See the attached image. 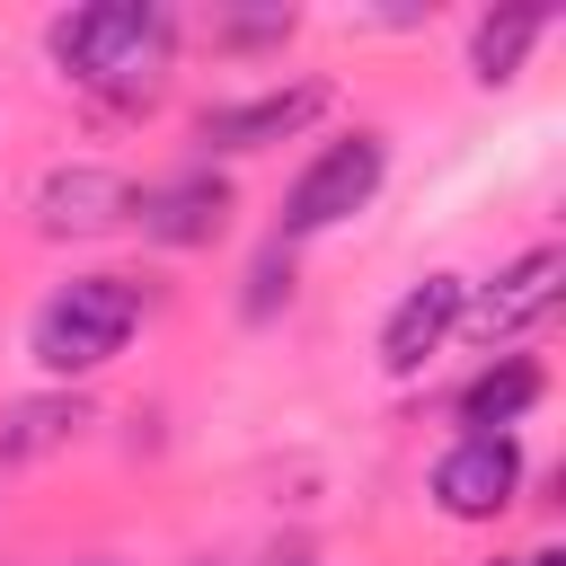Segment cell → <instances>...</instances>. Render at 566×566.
<instances>
[{
	"label": "cell",
	"mask_w": 566,
	"mask_h": 566,
	"mask_svg": "<svg viewBox=\"0 0 566 566\" xmlns=\"http://www.w3.org/2000/svg\"><path fill=\"white\" fill-rule=\"evenodd\" d=\"M44 53L71 88L106 97V106H150L168 62H177V9L159 0H88V9H62L44 27Z\"/></svg>",
	"instance_id": "cell-1"
},
{
	"label": "cell",
	"mask_w": 566,
	"mask_h": 566,
	"mask_svg": "<svg viewBox=\"0 0 566 566\" xmlns=\"http://www.w3.org/2000/svg\"><path fill=\"white\" fill-rule=\"evenodd\" d=\"M142 318H150L142 274H71L27 310V363L44 380H88L133 345Z\"/></svg>",
	"instance_id": "cell-2"
},
{
	"label": "cell",
	"mask_w": 566,
	"mask_h": 566,
	"mask_svg": "<svg viewBox=\"0 0 566 566\" xmlns=\"http://www.w3.org/2000/svg\"><path fill=\"white\" fill-rule=\"evenodd\" d=\"M380 177H389V133L380 124H354V133H336V142H318L310 150V168L283 186V248L292 239H318V230H345L371 195H380Z\"/></svg>",
	"instance_id": "cell-3"
},
{
	"label": "cell",
	"mask_w": 566,
	"mask_h": 566,
	"mask_svg": "<svg viewBox=\"0 0 566 566\" xmlns=\"http://www.w3.org/2000/svg\"><path fill=\"white\" fill-rule=\"evenodd\" d=\"M557 292H566V248H522L513 265H495L486 283H469L460 327H469L478 354H513L522 336H539L557 318Z\"/></svg>",
	"instance_id": "cell-4"
},
{
	"label": "cell",
	"mask_w": 566,
	"mask_h": 566,
	"mask_svg": "<svg viewBox=\"0 0 566 566\" xmlns=\"http://www.w3.org/2000/svg\"><path fill=\"white\" fill-rule=\"evenodd\" d=\"M327 106H336V88H327V80H274V88H256V97L203 106V115H195V150H203V168H212V159H248V150L301 142Z\"/></svg>",
	"instance_id": "cell-5"
},
{
	"label": "cell",
	"mask_w": 566,
	"mask_h": 566,
	"mask_svg": "<svg viewBox=\"0 0 566 566\" xmlns=\"http://www.w3.org/2000/svg\"><path fill=\"white\" fill-rule=\"evenodd\" d=\"M522 478H531V460H522L513 433H460V442L433 460L424 486H433V504H442L451 522H495V513H513Z\"/></svg>",
	"instance_id": "cell-6"
},
{
	"label": "cell",
	"mask_w": 566,
	"mask_h": 566,
	"mask_svg": "<svg viewBox=\"0 0 566 566\" xmlns=\"http://www.w3.org/2000/svg\"><path fill=\"white\" fill-rule=\"evenodd\" d=\"M230 212H239V195H230V177L221 168H177V177H159V186H133V230L150 239V248H212L221 230H230Z\"/></svg>",
	"instance_id": "cell-7"
},
{
	"label": "cell",
	"mask_w": 566,
	"mask_h": 566,
	"mask_svg": "<svg viewBox=\"0 0 566 566\" xmlns=\"http://www.w3.org/2000/svg\"><path fill=\"white\" fill-rule=\"evenodd\" d=\"M133 221V177L124 168H97V159H71L35 186V230L44 239H106Z\"/></svg>",
	"instance_id": "cell-8"
},
{
	"label": "cell",
	"mask_w": 566,
	"mask_h": 566,
	"mask_svg": "<svg viewBox=\"0 0 566 566\" xmlns=\"http://www.w3.org/2000/svg\"><path fill=\"white\" fill-rule=\"evenodd\" d=\"M460 301H469V274H416L389 301V318H380V371L389 380H416L442 354V336L460 327Z\"/></svg>",
	"instance_id": "cell-9"
},
{
	"label": "cell",
	"mask_w": 566,
	"mask_h": 566,
	"mask_svg": "<svg viewBox=\"0 0 566 566\" xmlns=\"http://www.w3.org/2000/svg\"><path fill=\"white\" fill-rule=\"evenodd\" d=\"M539 398H548L539 354H486V363L460 380V424H469V433H513Z\"/></svg>",
	"instance_id": "cell-10"
},
{
	"label": "cell",
	"mask_w": 566,
	"mask_h": 566,
	"mask_svg": "<svg viewBox=\"0 0 566 566\" xmlns=\"http://www.w3.org/2000/svg\"><path fill=\"white\" fill-rule=\"evenodd\" d=\"M548 35V9L539 0H513V9H486L478 27H469V71L486 80V88H504L522 62H531V44Z\"/></svg>",
	"instance_id": "cell-11"
},
{
	"label": "cell",
	"mask_w": 566,
	"mask_h": 566,
	"mask_svg": "<svg viewBox=\"0 0 566 566\" xmlns=\"http://www.w3.org/2000/svg\"><path fill=\"white\" fill-rule=\"evenodd\" d=\"M80 424H88V398H80V389L18 398V407H9V424H0V460H44V451H62Z\"/></svg>",
	"instance_id": "cell-12"
},
{
	"label": "cell",
	"mask_w": 566,
	"mask_h": 566,
	"mask_svg": "<svg viewBox=\"0 0 566 566\" xmlns=\"http://www.w3.org/2000/svg\"><path fill=\"white\" fill-rule=\"evenodd\" d=\"M292 283H301V274H292V248L274 239V248H265V256L248 265V292H239V318H256V327H265V318H274V310L292 301Z\"/></svg>",
	"instance_id": "cell-13"
},
{
	"label": "cell",
	"mask_w": 566,
	"mask_h": 566,
	"mask_svg": "<svg viewBox=\"0 0 566 566\" xmlns=\"http://www.w3.org/2000/svg\"><path fill=\"white\" fill-rule=\"evenodd\" d=\"M221 44H283L292 35V9H248V18H212Z\"/></svg>",
	"instance_id": "cell-14"
},
{
	"label": "cell",
	"mask_w": 566,
	"mask_h": 566,
	"mask_svg": "<svg viewBox=\"0 0 566 566\" xmlns=\"http://www.w3.org/2000/svg\"><path fill=\"white\" fill-rule=\"evenodd\" d=\"M513 566H566V548H531V557H513Z\"/></svg>",
	"instance_id": "cell-15"
},
{
	"label": "cell",
	"mask_w": 566,
	"mask_h": 566,
	"mask_svg": "<svg viewBox=\"0 0 566 566\" xmlns=\"http://www.w3.org/2000/svg\"><path fill=\"white\" fill-rule=\"evenodd\" d=\"M495 566H513V557H495Z\"/></svg>",
	"instance_id": "cell-16"
}]
</instances>
